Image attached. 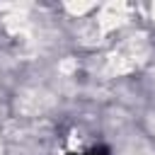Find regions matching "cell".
<instances>
[{"mask_svg": "<svg viewBox=\"0 0 155 155\" xmlns=\"http://www.w3.org/2000/svg\"><path fill=\"white\" fill-rule=\"evenodd\" d=\"M80 155H109V150H107V148H92V150L80 153Z\"/></svg>", "mask_w": 155, "mask_h": 155, "instance_id": "1", "label": "cell"}]
</instances>
